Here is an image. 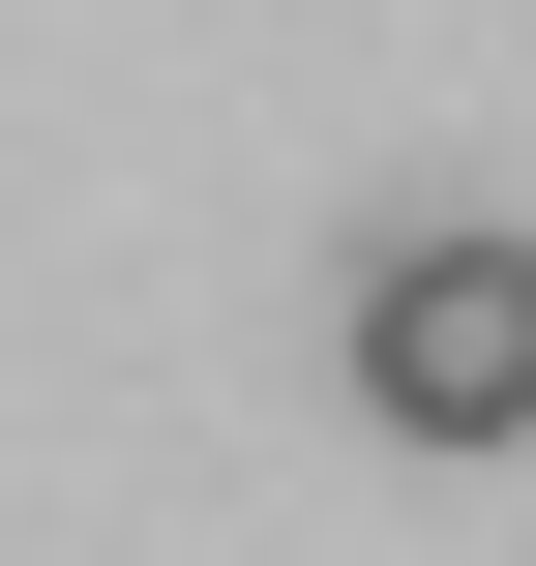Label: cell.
<instances>
[{
    "label": "cell",
    "mask_w": 536,
    "mask_h": 566,
    "mask_svg": "<svg viewBox=\"0 0 536 566\" xmlns=\"http://www.w3.org/2000/svg\"><path fill=\"white\" fill-rule=\"evenodd\" d=\"M358 418L388 448H536V239L507 209H448V239L358 269Z\"/></svg>",
    "instance_id": "1"
}]
</instances>
